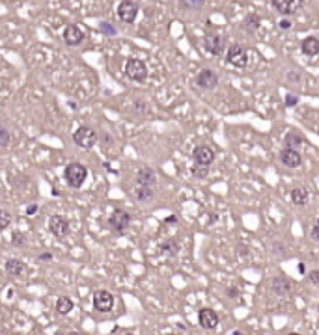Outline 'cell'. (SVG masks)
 Returning <instances> with one entry per match:
<instances>
[{"label":"cell","mask_w":319,"mask_h":335,"mask_svg":"<svg viewBox=\"0 0 319 335\" xmlns=\"http://www.w3.org/2000/svg\"><path fill=\"white\" fill-rule=\"evenodd\" d=\"M64 179H66L67 186L71 188H80L88 179V168L80 162H69L64 169Z\"/></svg>","instance_id":"1"},{"label":"cell","mask_w":319,"mask_h":335,"mask_svg":"<svg viewBox=\"0 0 319 335\" xmlns=\"http://www.w3.org/2000/svg\"><path fill=\"white\" fill-rule=\"evenodd\" d=\"M125 76L133 82H146L148 80V65L138 58H129L125 62Z\"/></svg>","instance_id":"2"},{"label":"cell","mask_w":319,"mask_h":335,"mask_svg":"<svg viewBox=\"0 0 319 335\" xmlns=\"http://www.w3.org/2000/svg\"><path fill=\"white\" fill-rule=\"evenodd\" d=\"M226 45H228V41H226V37L222 34L209 32L204 37V48H206L207 54L211 56H220L226 50Z\"/></svg>","instance_id":"3"},{"label":"cell","mask_w":319,"mask_h":335,"mask_svg":"<svg viewBox=\"0 0 319 335\" xmlns=\"http://www.w3.org/2000/svg\"><path fill=\"white\" fill-rule=\"evenodd\" d=\"M73 142H75L77 147L80 149H92L97 142V134H95L94 129L90 127H79V129L73 132Z\"/></svg>","instance_id":"4"},{"label":"cell","mask_w":319,"mask_h":335,"mask_svg":"<svg viewBox=\"0 0 319 335\" xmlns=\"http://www.w3.org/2000/svg\"><path fill=\"white\" fill-rule=\"evenodd\" d=\"M226 62L230 65H234L237 69H243L248 65V54H246V48L241 45H230L228 52H226Z\"/></svg>","instance_id":"5"},{"label":"cell","mask_w":319,"mask_h":335,"mask_svg":"<svg viewBox=\"0 0 319 335\" xmlns=\"http://www.w3.org/2000/svg\"><path fill=\"white\" fill-rule=\"evenodd\" d=\"M116 13H118V17L122 19L123 23L133 24L136 21V15H138V4L133 2V0H122L118 4V8H116Z\"/></svg>","instance_id":"6"},{"label":"cell","mask_w":319,"mask_h":335,"mask_svg":"<svg viewBox=\"0 0 319 335\" xmlns=\"http://www.w3.org/2000/svg\"><path fill=\"white\" fill-rule=\"evenodd\" d=\"M129 223H131V214L127 213V211H123V209H116V211H112L110 218H108V225H110V229L116 233H123L127 227H129Z\"/></svg>","instance_id":"7"},{"label":"cell","mask_w":319,"mask_h":335,"mask_svg":"<svg viewBox=\"0 0 319 335\" xmlns=\"http://www.w3.org/2000/svg\"><path fill=\"white\" fill-rule=\"evenodd\" d=\"M94 307L95 311H99V313H108V311H112L114 307V294L112 292H108V290H97L94 294Z\"/></svg>","instance_id":"8"},{"label":"cell","mask_w":319,"mask_h":335,"mask_svg":"<svg viewBox=\"0 0 319 335\" xmlns=\"http://www.w3.org/2000/svg\"><path fill=\"white\" fill-rule=\"evenodd\" d=\"M47 225H49V231L53 233L54 237H58V239H64L66 235H69V220L64 218V216H60V214L51 216Z\"/></svg>","instance_id":"9"},{"label":"cell","mask_w":319,"mask_h":335,"mask_svg":"<svg viewBox=\"0 0 319 335\" xmlns=\"http://www.w3.org/2000/svg\"><path fill=\"white\" fill-rule=\"evenodd\" d=\"M194 84L202 90H215L218 86V74L211 69H202L194 78Z\"/></svg>","instance_id":"10"},{"label":"cell","mask_w":319,"mask_h":335,"mask_svg":"<svg viewBox=\"0 0 319 335\" xmlns=\"http://www.w3.org/2000/svg\"><path fill=\"white\" fill-rule=\"evenodd\" d=\"M271 4L280 15H293L302 8L304 0H271Z\"/></svg>","instance_id":"11"},{"label":"cell","mask_w":319,"mask_h":335,"mask_svg":"<svg viewBox=\"0 0 319 335\" xmlns=\"http://www.w3.org/2000/svg\"><path fill=\"white\" fill-rule=\"evenodd\" d=\"M62 37H64L66 45L75 47V45H80V43L84 41L86 34L77 26V24H67V26L62 30Z\"/></svg>","instance_id":"12"},{"label":"cell","mask_w":319,"mask_h":335,"mask_svg":"<svg viewBox=\"0 0 319 335\" xmlns=\"http://www.w3.org/2000/svg\"><path fill=\"white\" fill-rule=\"evenodd\" d=\"M198 322L204 330H215L218 326V315L215 313V309L211 307H202L198 311Z\"/></svg>","instance_id":"13"},{"label":"cell","mask_w":319,"mask_h":335,"mask_svg":"<svg viewBox=\"0 0 319 335\" xmlns=\"http://www.w3.org/2000/svg\"><path fill=\"white\" fill-rule=\"evenodd\" d=\"M192 160L194 164H200V166H209L215 160V151L209 145H196L192 151Z\"/></svg>","instance_id":"14"},{"label":"cell","mask_w":319,"mask_h":335,"mask_svg":"<svg viewBox=\"0 0 319 335\" xmlns=\"http://www.w3.org/2000/svg\"><path fill=\"white\" fill-rule=\"evenodd\" d=\"M280 162L286 168L295 169V168H299L300 164H302V155H300L297 149H286L284 147L280 151Z\"/></svg>","instance_id":"15"},{"label":"cell","mask_w":319,"mask_h":335,"mask_svg":"<svg viewBox=\"0 0 319 335\" xmlns=\"http://www.w3.org/2000/svg\"><path fill=\"white\" fill-rule=\"evenodd\" d=\"M271 290L276 294V296H288V294H291V290H293V281L288 278H284V276L272 278Z\"/></svg>","instance_id":"16"},{"label":"cell","mask_w":319,"mask_h":335,"mask_svg":"<svg viewBox=\"0 0 319 335\" xmlns=\"http://www.w3.org/2000/svg\"><path fill=\"white\" fill-rule=\"evenodd\" d=\"M136 185L148 186V188H155V185H157V175H155V171H153L150 166L140 168L138 173H136Z\"/></svg>","instance_id":"17"},{"label":"cell","mask_w":319,"mask_h":335,"mask_svg":"<svg viewBox=\"0 0 319 335\" xmlns=\"http://www.w3.org/2000/svg\"><path fill=\"white\" fill-rule=\"evenodd\" d=\"M300 50H302V54L310 56V58L318 56L319 54V39L316 36L304 37L302 43H300Z\"/></svg>","instance_id":"18"},{"label":"cell","mask_w":319,"mask_h":335,"mask_svg":"<svg viewBox=\"0 0 319 335\" xmlns=\"http://www.w3.org/2000/svg\"><path fill=\"white\" fill-rule=\"evenodd\" d=\"M290 199L293 205H306L310 199V192L308 188H304V186H295V188H291L290 192Z\"/></svg>","instance_id":"19"},{"label":"cell","mask_w":319,"mask_h":335,"mask_svg":"<svg viewBox=\"0 0 319 335\" xmlns=\"http://www.w3.org/2000/svg\"><path fill=\"white\" fill-rule=\"evenodd\" d=\"M159 253L162 257H176L179 253V242L176 239H168V240L160 242Z\"/></svg>","instance_id":"20"},{"label":"cell","mask_w":319,"mask_h":335,"mask_svg":"<svg viewBox=\"0 0 319 335\" xmlns=\"http://www.w3.org/2000/svg\"><path fill=\"white\" fill-rule=\"evenodd\" d=\"M6 272L13 276V278H19L21 274L25 272V263L17 257H10V259L6 261Z\"/></svg>","instance_id":"21"},{"label":"cell","mask_w":319,"mask_h":335,"mask_svg":"<svg viewBox=\"0 0 319 335\" xmlns=\"http://www.w3.org/2000/svg\"><path fill=\"white\" fill-rule=\"evenodd\" d=\"M134 197L140 203H150L151 199L155 197V188H148V186H136L134 190Z\"/></svg>","instance_id":"22"},{"label":"cell","mask_w":319,"mask_h":335,"mask_svg":"<svg viewBox=\"0 0 319 335\" xmlns=\"http://www.w3.org/2000/svg\"><path fill=\"white\" fill-rule=\"evenodd\" d=\"M302 136L300 134H297V132H288L286 136H284V147L286 149H297L299 151V147L302 145Z\"/></svg>","instance_id":"23"},{"label":"cell","mask_w":319,"mask_h":335,"mask_svg":"<svg viewBox=\"0 0 319 335\" xmlns=\"http://www.w3.org/2000/svg\"><path fill=\"white\" fill-rule=\"evenodd\" d=\"M73 300L69 296H60L56 302V311L60 313V315H69L71 311H73Z\"/></svg>","instance_id":"24"},{"label":"cell","mask_w":319,"mask_h":335,"mask_svg":"<svg viewBox=\"0 0 319 335\" xmlns=\"http://www.w3.org/2000/svg\"><path fill=\"white\" fill-rule=\"evenodd\" d=\"M260 24H262V17H260V15H256V13H250L248 17L244 19L243 28L244 30H248V32H256V30L260 28Z\"/></svg>","instance_id":"25"},{"label":"cell","mask_w":319,"mask_h":335,"mask_svg":"<svg viewBox=\"0 0 319 335\" xmlns=\"http://www.w3.org/2000/svg\"><path fill=\"white\" fill-rule=\"evenodd\" d=\"M99 30H101V34L106 37H116L118 36V30H116V26L114 24H110L108 21H101L99 23Z\"/></svg>","instance_id":"26"},{"label":"cell","mask_w":319,"mask_h":335,"mask_svg":"<svg viewBox=\"0 0 319 335\" xmlns=\"http://www.w3.org/2000/svg\"><path fill=\"white\" fill-rule=\"evenodd\" d=\"M179 4H181V8L188 9V11H196V9L204 8L206 0H179Z\"/></svg>","instance_id":"27"},{"label":"cell","mask_w":319,"mask_h":335,"mask_svg":"<svg viewBox=\"0 0 319 335\" xmlns=\"http://www.w3.org/2000/svg\"><path fill=\"white\" fill-rule=\"evenodd\" d=\"M10 140H11V134L8 127L4 125V123H0V149H6L10 145Z\"/></svg>","instance_id":"28"},{"label":"cell","mask_w":319,"mask_h":335,"mask_svg":"<svg viewBox=\"0 0 319 335\" xmlns=\"http://www.w3.org/2000/svg\"><path fill=\"white\" fill-rule=\"evenodd\" d=\"M190 173L194 179H206L209 175V168L207 166H200V164H194V166L190 168Z\"/></svg>","instance_id":"29"},{"label":"cell","mask_w":319,"mask_h":335,"mask_svg":"<svg viewBox=\"0 0 319 335\" xmlns=\"http://www.w3.org/2000/svg\"><path fill=\"white\" fill-rule=\"evenodd\" d=\"M10 223H11V213L0 209V231H4L6 227H10Z\"/></svg>","instance_id":"30"},{"label":"cell","mask_w":319,"mask_h":335,"mask_svg":"<svg viewBox=\"0 0 319 335\" xmlns=\"http://www.w3.org/2000/svg\"><path fill=\"white\" fill-rule=\"evenodd\" d=\"M25 240H27V237H25L23 233L13 231V235H11V242H13V246L21 248V246H25Z\"/></svg>","instance_id":"31"},{"label":"cell","mask_w":319,"mask_h":335,"mask_svg":"<svg viewBox=\"0 0 319 335\" xmlns=\"http://www.w3.org/2000/svg\"><path fill=\"white\" fill-rule=\"evenodd\" d=\"M284 104H286L288 108H293V106H297V104H299V97H297L295 93H288V95H286V99H284Z\"/></svg>","instance_id":"32"},{"label":"cell","mask_w":319,"mask_h":335,"mask_svg":"<svg viewBox=\"0 0 319 335\" xmlns=\"http://www.w3.org/2000/svg\"><path fill=\"white\" fill-rule=\"evenodd\" d=\"M278 28L280 30H291L293 28V21L291 19H280L278 21Z\"/></svg>","instance_id":"33"},{"label":"cell","mask_w":319,"mask_h":335,"mask_svg":"<svg viewBox=\"0 0 319 335\" xmlns=\"http://www.w3.org/2000/svg\"><path fill=\"white\" fill-rule=\"evenodd\" d=\"M308 279L312 281V285H319V270H310Z\"/></svg>","instance_id":"34"},{"label":"cell","mask_w":319,"mask_h":335,"mask_svg":"<svg viewBox=\"0 0 319 335\" xmlns=\"http://www.w3.org/2000/svg\"><path fill=\"white\" fill-rule=\"evenodd\" d=\"M38 211H39L38 203H30L28 207H27V211H25V214H27V216H34V214L38 213Z\"/></svg>","instance_id":"35"},{"label":"cell","mask_w":319,"mask_h":335,"mask_svg":"<svg viewBox=\"0 0 319 335\" xmlns=\"http://www.w3.org/2000/svg\"><path fill=\"white\" fill-rule=\"evenodd\" d=\"M310 235H312V240L319 242V223H314V225H312V233H310Z\"/></svg>","instance_id":"36"},{"label":"cell","mask_w":319,"mask_h":335,"mask_svg":"<svg viewBox=\"0 0 319 335\" xmlns=\"http://www.w3.org/2000/svg\"><path fill=\"white\" fill-rule=\"evenodd\" d=\"M39 261H43V263L53 261V253H51V251H43V253H39Z\"/></svg>","instance_id":"37"},{"label":"cell","mask_w":319,"mask_h":335,"mask_svg":"<svg viewBox=\"0 0 319 335\" xmlns=\"http://www.w3.org/2000/svg\"><path fill=\"white\" fill-rule=\"evenodd\" d=\"M226 294H228L230 298H237L239 296V290H237L235 287H230V288H226Z\"/></svg>","instance_id":"38"},{"label":"cell","mask_w":319,"mask_h":335,"mask_svg":"<svg viewBox=\"0 0 319 335\" xmlns=\"http://www.w3.org/2000/svg\"><path fill=\"white\" fill-rule=\"evenodd\" d=\"M288 80H291V82H300V74L299 73H288Z\"/></svg>","instance_id":"39"},{"label":"cell","mask_w":319,"mask_h":335,"mask_svg":"<svg viewBox=\"0 0 319 335\" xmlns=\"http://www.w3.org/2000/svg\"><path fill=\"white\" fill-rule=\"evenodd\" d=\"M164 223H178V216L176 214H170V216L164 218Z\"/></svg>","instance_id":"40"},{"label":"cell","mask_w":319,"mask_h":335,"mask_svg":"<svg viewBox=\"0 0 319 335\" xmlns=\"http://www.w3.org/2000/svg\"><path fill=\"white\" fill-rule=\"evenodd\" d=\"M299 272L302 274V276L306 274V266H304V263H299Z\"/></svg>","instance_id":"41"},{"label":"cell","mask_w":319,"mask_h":335,"mask_svg":"<svg viewBox=\"0 0 319 335\" xmlns=\"http://www.w3.org/2000/svg\"><path fill=\"white\" fill-rule=\"evenodd\" d=\"M234 335H243V332H241V330H235Z\"/></svg>","instance_id":"42"},{"label":"cell","mask_w":319,"mask_h":335,"mask_svg":"<svg viewBox=\"0 0 319 335\" xmlns=\"http://www.w3.org/2000/svg\"><path fill=\"white\" fill-rule=\"evenodd\" d=\"M290 335H300V334H297V332H291V334Z\"/></svg>","instance_id":"43"},{"label":"cell","mask_w":319,"mask_h":335,"mask_svg":"<svg viewBox=\"0 0 319 335\" xmlns=\"http://www.w3.org/2000/svg\"><path fill=\"white\" fill-rule=\"evenodd\" d=\"M125 335H134V334H125Z\"/></svg>","instance_id":"44"}]
</instances>
